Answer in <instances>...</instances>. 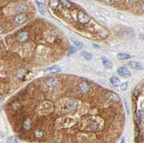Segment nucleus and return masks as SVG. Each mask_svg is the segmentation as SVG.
Segmentation results:
<instances>
[{
  "label": "nucleus",
  "instance_id": "f257e3e1",
  "mask_svg": "<svg viewBox=\"0 0 144 143\" xmlns=\"http://www.w3.org/2000/svg\"><path fill=\"white\" fill-rule=\"evenodd\" d=\"M77 19H78V21L80 23L84 24H87V23L89 22V21H90V17L87 14H85L84 12H82V11H80V12H78Z\"/></svg>",
  "mask_w": 144,
  "mask_h": 143
},
{
  "label": "nucleus",
  "instance_id": "f03ea898",
  "mask_svg": "<svg viewBox=\"0 0 144 143\" xmlns=\"http://www.w3.org/2000/svg\"><path fill=\"white\" fill-rule=\"evenodd\" d=\"M78 90H79V92H80L81 94H87V93L90 92L91 87L87 82H81L79 84V87H78Z\"/></svg>",
  "mask_w": 144,
  "mask_h": 143
},
{
  "label": "nucleus",
  "instance_id": "7ed1b4c3",
  "mask_svg": "<svg viewBox=\"0 0 144 143\" xmlns=\"http://www.w3.org/2000/svg\"><path fill=\"white\" fill-rule=\"evenodd\" d=\"M105 98L109 101H114V102H118L120 101V96L114 92H108L105 95Z\"/></svg>",
  "mask_w": 144,
  "mask_h": 143
},
{
  "label": "nucleus",
  "instance_id": "20e7f679",
  "mask_svg": "<svg viewBox=\"0 0 144 143\" xmlns=\"http://www.w3.org/2000/svg\"><path fill=\"white\" fill-rule=\"evenodd\" d=\"M117 73L120 76H123V77H127V76H131V73L128 71L125 67H120L117 68Z\"/></svg>",
  "mask_w": 144,
  "mask_h": 143
},
{
  "label": "nucleus",
  "instance_id": "39448f33",
  "mask_svg": "<svg viewBox=\"0 0 144 143\" xmlns=\"http://www.w3.org/2000/svg\"><path fill=\"white\" fill-rule=\"evenodd\" d=\"M27 20V17L25 16V15H22V14H20V15H18L17 16L15 17V23L17 24H23L24 22H26Z\"/></svg>",
  "mask_w": 144,
  "mask_h": 143
},
{
  "label": "nucleus",
  "instance_id": "423d86ee",
  "mask_svg": "<svg viewBox=\"0 0 144 143\" xmlns=\"http://www.w3.org/2000/svg\"><path fill=\"white\" fill-rule=\"evenodd\" d=\"M58 84V79L56 78H51L47 81L46 84L48 85L49 87H56V86Z\"/></svg>",
  "mask_w": 144,
  "mask_h": 143
},
{
  "label": "nucleus",
  "instance_id": "0eeeda50",
  "mask_svg": "<svg viewBox=\"0 0 144 143\" xmlns=\"http://www.w3.org/2000/svg\"><path fill=\"white\" fill-rule=\"evenodd\" d=\"M102 63H103V66H104V68H106L107 69H112V66H113L112 63L110 60H109L107 58L102 56Z\"/></svg>",
  "mask_w": 144,
  "mask_h": 143
},
{
  "label": "nucleus",
  "instance_id": "6e6552de",
  "mask_svg": "<svg viewBox=\"0 0 144 143\" xmlns=\"http://www.w3.org/2000/svg\"><path fill=\"white\" fill-rule=\"evenodd\" d=\"M129 66L131 68L134 69V70H136V71L142 70V68H143L140 63H138L137 61H130V62H129Z\"/></svg>",
  "mask_w": 144,
  "mask_h": 143
},
{
  "label": "nucleus",
  "instance_id": "1a4fd4ad",
  "mask_svg": "<svg viewBox=\"0 0 144 143\" xmlns=\"http://www.w3.org/2000/svg\"><path fill=\"white\" fill-rule=\"evenodd\" d=\"M61 68L58 66H54L52 67L48 68L46 69V72H48L49 73H58V72L61 71Z\"/></svg>",
  "mask_w": 144,
  "mask_h": 143
},
{
  "label": "nucleus",
  "instance_id": "9d476101",
  "mask_svg": "<svg viewBox=\"0 0 144 143\" xmlns=\"http://www.w3.org/2000/svg\"><path fill=\"white\" fill-rule=\"evenodd\" d=\"M117 59L120 60H126L130 59L131 58V56H130V55L126 53H120L117 54Z\"/></svg>",
  "mask_w": 144,
  "mask_h": 143
},
{
  "label": "nucleus",
  "instance_id": "9b49d317",
  "mask_svg": "<svg viewBox=\"0 0 144 143\" xmlns=\"http://www.w3.org/2000/svg\"><path fill=\"white\" fill-rule=\"evenodd\" d=\"M110 83L112 84V86H115V87H117L118 86H120V80L119 79L116 77V76H112L111 78H110Z\"/></svg>",
  "mask_w": 144,
  "mask_h": 143
},
{
  "label": "nucleus",
  "instance_id": "f8f14e48",
  "mask_svg": "<svg viewBox=\"0 0 144 143\" xmlns=\"http://www.w3.org/2000/svg\"><path fill=\"white\" fill-rule=\"evenodd\" d=\"M27 10V6L25 4H19L16 7V11L18 13H22Z\"/></svg>",
  "mask_w": 144,
  "mask_h": 143
},
{
  "label": "nucleus",
  "instance_id": "ddd939ff",
  "mask_svg": "<svg viewBox=\"0 0 144 143\" xmlns=\"http://www.w3.org/2000/svg\"><path fill=\"white\" fill-rule=\"evenodd\" d=\"M20 141V138L17 136H13L9 137L7 140V143H18Z\"/></svg>",
  "mask_w": 144,
  "mask_h": 143
},
{
  "label": "nucleus",
  "instance_id": "4468645a",
  "mask_svg": "<svg viewBox=\"0 0 144 143\" xmlns=\"http://www.w3.org/2000/svg\"><path fill=\"white\" fill-rule=\"evenodd\" d=\"M28 34L26 32H22L20 33L19 36H18V39L20 42H24L28 39Z\"/></svg>",
  "mask_w": 144,
  "mask_h": 143
},
{
  "label": "nucleus",
  "instance_id": "2eb2a0df",
  "mask_svg": "<svg viewBox=\"0 0 144 143\" xmlns=\"http://www.w3.org/2000/svg\"><path fill=\"white\" fill-rule=\"evenodd\" d=\"M58 4H59V1H58V0H50V1H49L50 7H51L53 9H56L57 8Z\"/></svg>",
  "mask_w": 144,
  "mask_h": 143
},
{
  "label": "nucleus",
  "instance_id": "dca6fc26",
  "mask_svg": "<svg viewBox=\"0 0 144 143\" xmlns=\"http://www.w3.org/2000/svg\"><path fill=\"white\" fill-rule=\"evenodd\" d=\"M59 3H60L63 7L66 8H70L71 7V4L68 2V0H59Z\"/></svg>",
  "mask_w": 144,
  "mask_h": 143
},
{
  "label": "nucleus",
  "instance_id": "f3484780",
  "mask_svg": "<svg viewBox=\"0 0 144 143\" xmlns=\"http://www.w3.org/2000/svg\"><path fill=\"white\" fill-rule=\"evenodd\" d=\"M81 56L84 57V58H85L86 60H90L92 58V55L88 52L82 51L81 53Z\"/></svg>",
  "mask_w": 144,
  "mask_h": 143
},
{
  "label": "nucleus",
  "instance_id": "a211bd4d",
  "mask_svg": "<svg viewBox=\"0 0 144 143\" xmlns=\"http://www.w3.org/2000/svg\"><path fill=\"white\" fill-rule=\"evenodd\" d=\"M37 3V5H38V9L40 12L42 14V15H45V9H44V6H43V4L41 3V2H39L38 1L36 2Z\"/></svg>",
  "mask_w": 144,
  "mask_h": 143
},
{
  "label": "nucleus",
  "instance_id": "6ab92c4d",
  "mask_svg": "<svg viewBox=\"0 0 144 143\" xmlns=\"http://www.w3.org/2000/svg\"><path fill=\"white\" fill-rule=\"evenodd\" d=\"M72 43H73V44H74L76 47H77V48H82V47L84 46V45H83V43H82L81 42H80V41H79V40H77L72 39Z\"/></svg>",
  "mask_w": 144,
  "mask_h": 143
},
{
  "label": "nucleus",
  "instance_id": "aec40b11",
  "mask_svg": "<svg viewBox=\"0 0 144 143\" xmlns=\"http://www.w3.org/2000/svg\"><path fill=\"white\" fill-rule=\"evenodd\" d=\"M35 135L36 137H38V138H41L43 137V132L41 130H37L35 132Z\"/></svg>",
  "mask_w": 144,
  "mask_h": 143
},
{
  "label": "nucleus",
  "instance_id": "412c9836",
  "mask_svg": "<svg viewBox=\"0 0 144 143\" xmlns=\"http://www.w3.org/2000/svg\"><path fill=\"white\" fill-rule=\"evenodd\" d=\"M127 88H128V83L127 82H124V83H122V84H120V89L121 90H126L127 89Z\"/></svg>",
  "mask_w": 144,
  "mask_h": 143
},
{
  "label": "nucleus",
  "instance_id": "4be33fe9",
  "mask_svg": "<svg viewBox=\"0 0 144 143\" xmlns=\"http://www.w3.org/2000/svg\"><path fill=\"white\" fill-rule=\"evenodd\" d=\"M75 52H76V49L74 48V47H71V48H70L69 51H68V56H70V55H72V54H74V53Z\"/></svg>",
  "mask_w": 144,
  "mask_h": 143
},
{
  "label": "nucleus",
  "instance_id": "5701e85b",
  "mask_svg": "<svg viewBox=\"0 0 144 143\" xmlns=\"http://www.w3.org/2000/svg\"><path fill=\"white\" fill-rule=\"evenodd\" d=\"M104 2L107 4H112L115 2V1L114 0H104Z\"/></svg>",
  "mask_w": 144,
  "mask_h": 143
},
{
  "label": "nucleus",
  "instance_id": "b1692460",
  "mask_svg": "<svg viewBox=\"0 0 144 143\" xmlns=\"http://www.w3.org/2000/svg\"><path fill=\"white\" fill-rule=\"evenodd\" d=\"M125 137H122V139H121V143H125Z\"/></svg>",
  "mask_w": 144,
  "mask_h": 143
},
{
  "label": "nucleus",
  "instance_id": "393cba45",
  "mask_svg": "<svg viewBox=\"0 0 144 143\" xmlns=\"http://www.w3.org/2000/svg\"><path fill=\"white\" fill-rule=\"evenodd\" d=\"M57 143H60V142H57Z\"/></svg>",
  "mask_w": 144,
  "mask_h": 143
},
{
  "label": "nucleus",
  "instance_id": "a878e982",
  "mask_svg": "<svg viewBox=\"0 0 144 143\" xmlns=\"http://www.w3.org/2000/svg\"><path fill=\"white\" fill-rule=\"evenodd\" d=\"M0 39H1V37H0Z\"/></svg>",
  "mask_w": 144,
  "mask_h": 143
}]
</instances>
